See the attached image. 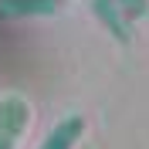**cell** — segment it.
<instances>
[{
    "label": "cell",
    "instance_id": "6da1fadb",
    "mask_svg": "<svg viewBox=\"0 0 149 149\" xmlns=\"http://www.w3.org/2000/svg\"><path fill=\"white\" fill-rule=\"evenodd\" d=\"M31 125V102L10 92L0 98V149H17Z\"/></svg>",
    "mask_w": 149,
    "mask_h": 149
},
{
    "label": "cell",
    "instance_id": "7a4b0ae2",
    "mask_svg": "<svg viewBox=\"0 0 149 149\" xmlns=\"http://www.w3.org/2000/svg\"><path fill=\"white\" fill-rule=\"evenodd\" d=\"M88 10H92V17L98 20V27L109 31L112 41L132 44V20H129V14H125L115 0H88Z\"/></svg>",
    "mask_w": 149,
    "mask_h": 149
},
{
    "label": "cell",
    "instance_id": "3957f363",
    "mask_svg": "<svg viewBox=\"0 0 149 149\" xmlns=\"http://www.w3.org/2000/svg\"><path fill=\"white\" fill-rule=\"evenodd\" d=\"M81 136H85V115H65L47 129L37 149H78Z\"/></svg>",
    "mask_w": 149,
    "mask_h": 149
},
{
    "label": "cell",
    "instance_id": "277c9868",
    "mask_svg": "<svg viewBox=\"0 0 149 149\" xmlns=\"http://www.w3.org/2000/svg\"><path fill=\"white\" fill-rule=\"evenodd\" d=\"M61 10V0H0V17H51Z\"/></svg>",
    "mask_w": 149,
    "mask_h": 149
},
{
    "label": "cell",
    "instance_id": "5b68a950",
    "mask_svg": "<svg viewBox=\"0 0 149 149\" xmlns=\"http://www.w3.org/2000/svg\"><path fill=\"white\" fill-rule=\"evenodd\" d=\"M125 14H129V20L136 24V20H146L149 17V0H115Z\"/></svg>",
    "mask_w": 149,
    "mask_h": 149
}]
</instances>
